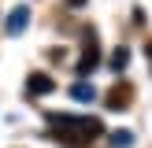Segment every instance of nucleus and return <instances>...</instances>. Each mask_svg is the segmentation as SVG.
Masks as SVG:
<instances>
[{
    "instance_id": "nucleus-1",
    "label": "nucleus",
    "mask_w": 152,
    "mask_h": 148,
    "mask_svg": "<svg viewBox=\"0 0 152 148\" xmlns=\"http://www.w3.org/2000/svg\"><path fill=\"white\" fill-rule=\"evenodd\" d=\"M48 122H52L48 137L63 148H89L104 133V122L93 115H48Z\"/></svg>"
},
{
    "instance_id": "nucleus-2",
    "label": "nucleus",
    "mask_w": 152,
    "mask_h": 148,
    "mask_svg": "<svg viewBox=\"0 0 152 148\" xmlns=\"http://www.w3.org/2000/svg\"><path fill=\"white\" fill-rule=\"evenodd\" d=\"M96 67H100V48H96V33L89 30V33H86V48H82V59H78V67H74V70L86 78V74L96 70Z\"/></svg>"
},
{
    "instance_id": "nucleus-3",
    "label": "nucleus",
    "mask_w": 152,
    "mask_h": 148,
    "mask_svg": "<svg viewBox=\"0 0 152 148\" xmlns=\"http://www.w3.org/2000/svg\"><path fill=\"white\" fill-rule=\"evenodd\" d=\"M52 89H56V78H48L45 70H37V74L26 78V96H48Z\"/></svg>"
},
{
    "instance_id": "nucleus-4",
    "label": "nucleus",
    "mask_w": 152,
    "mask_h": 148,
    "mask_svg": "<svg viewBox=\"0 0 152 148\" xmlns=\"http://www.w3.org/2000/svg\"><path fill=\"white\" fill-rule=\"evenodd\" d=\"M130 100H134V89L126 85V81H123V85H115V89L108 93V107H111V111H126V104H130Z\"/></svg>"
},
{
    "instance_id": "nucleus-5",
    "label": "nucleus",
    "mask_w": 152,
    "mask_h": 148,
    "mask_svg": "<svg viewBox=\"0 0 152 148\" xmlns=\"http://www.w3.org/2000/svg\"><path fill=\"white\" fill-rule=\"evenodd\" d=\"M26 22H30V7H26V4L11 7V15H7V33H22Z\"/></svg>"
},
{
    "instance_id": "nucleus-6",
    "label": "nucleus",
    "mask_w": 152,
    "mask_h": 148,
    "mask_svg": "<svg viewBox=\"0 0 152 148\" xmlns=\"http://www.w3.org/2000/svg\"><path fill=\"white\" fill-rule=\"evenodd\" d=\"M71 96H74V100H82V104H93V100H96V89L86 85V81H78V85L71 89Z\"/></svg>"
},
{
    "instance_id": "nucleus-7",
    "label": "nucleus",
    "mask_w": 152,
    "mask_h": 148,
    "mask_svg": "<svg viewBox=\"0 0 152 148\" xmlns=\"http://www.w3.org/2000/svg\"><path fill=\"white\" fill-rule=\"evenodd\" d=\"M126 67H130V52H126V48H115V52H111V70H126Z\"/></svg>"
},
{
    "instance_id": "nucleus-8",
    "label": "nucleus",
    "mask_w": 152,
    "mask_h": 148,
    "mask_svg": "<svg viewBox=\"0 0 152 148\" xmlns=\"http://www.w3.org/2000/svg\"><path fill=\"white\" fill-rule=\"evenodd\" d=\"M111 144H115V148H130V144H134V133H130V130L111 133Z\"/></svg>"
},
{
    "instance_id": "nucleus-9",
    "label": "nucleus",
    "mask_w": 152,
    "mask_h": 148,
    "mask_svg": "<svg viewBox=\"0 0 152 148\" xmlns=\"http://www.w3.org/2000/svg\"><path fill=\"white\" fill-rule=\"evenodd\" d=\"M67 4H71V7H86V0H67Z\"/></svg>"
},
{
    "instance_id": "nucleus-10",
    "label": "nucleus",
    "mask_w": 152,
    "mask_h": 148,
    "mask_svg": "<svg viewBox=\"0 0 152 148\" xmlns=\"http://www.w3.org/2000/svg\"><path fill=\"white\" fill-rule=\"evenodd\" d=\"M145 52H148V59H152V44H148V48H145Z\"/></svg>"
}]
</instances>
